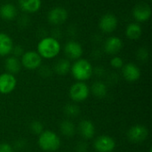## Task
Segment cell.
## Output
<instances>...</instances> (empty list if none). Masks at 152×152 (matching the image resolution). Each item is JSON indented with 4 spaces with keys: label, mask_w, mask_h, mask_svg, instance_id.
Returning <instances> with one entry per match:
<instances>
[{
    "label": "cell",
    "mask_w": 152,
    "mask_h": 152,
    "mask_svg": "<svg viewBox=\"0 0 152 152\" xmlns=\"http://www.w3.org/2000/svg\"><path fill=\"white\" fill-rule=\"evenodd\" d=\"M123 47V41L121 38L116 36H112L108 37L103 45L104 52L109 55H117Z\"/></svg>",
    "instance_id": "4fadbf2b"
},
{
    "label": "cell",
    "mask_w": 152,
    "mask_h": 152,
    "mask_svg": "<svg viewBox=\"0 0 152 152\" xmlns=\"http://www.w3.org/2000/svg\"><path fill=\"white\" fill-rule=\"evenodd\" d=\"M149 55H150L149 54V51L145 47L140 48L137 51V53H136V57L141 61H146L149 59Z\"/></svg>",
    "instance_id": "4316f807"
},
{
    "label": "cell",
    "mask_w": 152,
    "mask_h": 152,
    "mask_svg": "<svg viewBox=\"0 0 152 152\" xmlns=\"http://www.w3.org/2000/svg\"><path fill=\"white\" fill-rule=\"evenodd\" d=\"M151 7L146 3L137 4L133 10V16L137 22L148 21L151 17Z\"/></svg>",
    "instance_id": "30bf717a"
},
{
    "label": "cell",
    "mask_w": 152,
    "mask_h": 152,
    "mask_svg": "<svg viewBox=\"0 0 152 152\" xmlns=\"http://www.w3.org/2000/svg\"><path fill=\"white\" fill-rule=\"evenodd\" d=\"M77 131L84 140H91L95 135V126L90 120L84 119L79 122Z\"/></svg>",
    "instance_id": "9a60e30c"
},
{
    "label": "cell",
    "mask_w": 152,
    "mask_h": 152,
    "mask_svg": "<svg viewBox=\"0 0 152 152\" xmlns=\"http://www.w3.org/2000/svg\"><path fill=\"white\" fill-rule=\"evenodd\" d=\"M21 66L28 70H36L38 69L42 65V58L35 51H28L25 52L20 57Z\"/></svg>",
    "instance_id": "5b68a950"
},
{
    "label": "cell",
    "mask_w": 152,
    "mask_h": 152,
    "mask_svg": "<svg viewBox=\"0 0 152 152\" xmlns=\"http://www.w3.org/2000/svg\"><path fill=\"white\" fill-rule=\"evenodd\" d=\"M60 131L63 136L70 138L76 134L77 128L71 120L65 119V120L61 121V123L60 124Z\"/></svg>",
    "instance_id": "603a6c76"
},
{
    "label": "cell",
    "mask_w": 152,
    "mask_h": 152,
    "mask_svg": "<svg viewBox=\"0 0 152 152\" xmlns=\"http://www.w3.org/2000/svg\"><path fill=\"white\" fill-rule=\"evenodd\" d=\"M24 53H25L24 52V48L21 45H15V46L13 45V48L12 50V53L13 56L19 58V57H21Z\"/></svg>",
    "instance_id": "f1b7e54d"
},
{
    "label": "cell",
    "mask_w": 152,
    "mask_h": 152,
    "mask_svg": "<svg viewBox=\"0 0 152 152\" xmlns=\"http://www.w3.org/2000/svg\"><path fill=\"white\" fill-rule=\"evenodd\" d=\"M118 20L113 13H105L99 20V28L104 33H112L116 30Z\"/></svg>",
    "instance_id": "9c48e42d"
},
{
    "label": "cell",
    "mask_w": 152,
    "mask_h": 152,
    "mask_svg": "<svg viewBox=\"0 0 152 152\" xmlns=\"http://www.w3.org/2000/svg\"><path fill=\"white\" fill-rule=\"evenodd\" d=\"M110 65L113 69H122V67L124 66V61L121 57L115 55L110 60Z\"/></svg>",
    "instance_id": "484cf974"
},
{
    "label": "cell",
    "mask_w": 152,
    "mask_h": 152,
    "mask_svg": "<svg viewBox=\"0 0 152 152\" xmlns=\"http://www.w3.org/2000/svg\"><path fill=\"white\" fill-rule=\"evenodd\" d=\"M13 48L12 39L6 33L0 32V57L7 56L12 53Z\"/></svg>",
    "instance_id": "e0dca14e"
},
{
    "label": "cell",
    "mask_w": 152,
    "mask_h": 152,
    "mask_svg": "<svg viewBox=\"0 0 152 152\" xmlns=\"http://www.w3.org/2000/svg\"><path fill=\"white\" fill-rule=\"evenodd\" d=\"M90 94V87L85 82H76L69 88V97L74 102L86 101Z\"/></svg>",
    "instance_id": "277c9868"
},
{
    "label": "cell",
    "mask_w": 152,
    "mask_h": 152,
    "mask_svg": "<svg viewBox=\"0 0 152 152\" xmlns=\"http://www.w3.org/2000/svg\"><path fill=\"white\" fill-rule=\"evenodd\" d=\"M21 67L22 66H21L20 59L13 55L8 56L4 61V68H5L6 72L12 74L14 76L20 71Z\"/></svg>",
    "instance_id": "d6986e66"
},
{
    "label": "cell",
    "mask_w": 152,
    "mask_h": 152,
    "mask_svg": "<svg viewBox=\"0 0 152 152\" xmlns=\"http://www.w3.org/2000/svg\"><path fill=\"white\" fill-rule=\"evenodd\" d=\"M63 112L65 114V116L67 118H74L79 116L80 114V109L77 105L74 104V103H69L67 104L64 109H63Z\"/></svg>",
    "instance_id": "cb8c5ba5"
},
{
    "label": "cell",
    "mask_w": 152,
    "mask_h": 152,
    "mask_svg": "<svg viewBox=\"0 0 152 152\" xmlns=\"http://www.w3.org/2000/svg\"><path fill=\"white\" fill-rule=\"evenodd\" d=\"M17 86V79L14 75L4 72L0 74V94H11Z\"/></svg>",
    "instance_id": "ba28073f"
},
{
    "label": "cell",
    "mask_w": 152,
    "mask_h": 152,
    "mask_svg": "<svg viewBox=\"0 0 152 152\" xmlns=\"http://www.w3.org/2000/svg\"><path fill=\"white\" fill-rule=\"evenodd\" d=\"M20 10L26 13H35L40 10L41 0H18Z\"/></svg>",
    "instance_id": "2e32d148"
},
{
    "label": "cell",
    "mask_w": 152,
    "mask_h": 152,
    "mask_svg": "<svg viewBox=\"0 0 152 152\" xmlns=\"http://www.w3.org/2000/svg\"><path fill=\"white\" fill-rule=\"evenodd\" d=\"M90 92L96 98L102 99L108 94V86L102 81H95L90 87Z\"/></svg>",
    "instance_id": "44dd1931"
},
{
    "label": "cell",
    "mask_w": 152,
    "mask_h": 152,
    "mask_svg": "<svg viewBox=\"0 0 152 152\" xmlns=\"http://www.w3.org/2000/svg\"><path fill=\"white\" fill-rule=\"evenodd\" d=\"M29 128H30V131L34 134H37V135H39L45 130L43 124L38 120H35V121L31 122L29 125Z\"/></svg>",
    "instance_id": "d4e9b609"
},
{
    "label": "cell",
    "mask_w": 152,
    "mask_h": 152,
    "mask_svg": "<svg viewBox=\"0 0 152 152\" xmlns=\"http://www.w3.org/2000/svg\"><path fill=\"white\" fill-rule=\"evenodd\" d=\"M39 73L43 77H48L52 75L53 69L49 68L48 66H40L39 67Z\"/></svg>",
    "instance_id": "83f0119b"
},
{
    "label": "cell",
    "mask_w": 152,
    "mask_h": 152,
    "mask_svg": "<svg viewBox=\"0 0 152 152\" xmlns=\"http://www.w3.org/2000/svg\"><path fill=\"white\" fill-rule=\"evenodd\" d=\"M87 148V144L85 142H80L77 145V152H86Z\"/></svg>",
    "instance_id": "4dcf8cb0"
},
{
    "label": "cell",
    "mask_w": 152,
    "mask_h": 152,
    "mask_svg": "<svg viewBox=\"0 0 152 152\" xmlns=\"http://www.w3.org/2000/svg\"><path fill=\"white\" fill-rule=\"evenodd\" d=\"M121 69H122V75L124 78L128 82H131V83L135 82L139 80V78L141 77V69L134 63L129 62V63L124 64Z\"/></svg>",
    "instance_id": "5bb4252c"
},
{
    "label": "cell",
    "mask_w": 152,
    "mask_h": 152,
    "mask_svg": "<svg viewBox=\"0 0 152 152\" xmlns=\"http://www.w3.org/2000/svg\"><path fill=\"white\" fill-rule=\"evenodd\" d=\"M0 152H14L13 148L7 142L0 143Z\"/></svg>",
    "instance_id": "f546056e"
},
{
    "label": "cell",
    "mask_w": 152,
    "mask_h": 152,
    "mask_svg": "<svg viewBox=\"0 0 152 152\" xmlns=\"http://www.w3.org/2000/svg\"><path fill=\"white\" fill-rule=\"evenodd\" d=\"M17 8L14 4L6 3L0 5V17L4 20H12L17 16Z\"/></svg>",
    "instance_id": "ac0fdd59"
},
{
    "label": "cell",
    "mask_w": 152,
    "mask_h": 152,
    "mask_svg": "<svg viewBox=\"0 0 152 152\" xmlns=\"http://www.w3.org/2000/svg\"><path fill=\"white\" fill-rule=\"evenodd\" d=\"M61 50V44L54 37H45L37 46V52L42 59L51 60L57 57Z\"/></svg>",
    "instance_id": "6da1fadb"
},
{
    "label": "cell",
    "mask_w": 152,
    "mask_h": 152,
    "mask_svg": "<svg viewBox=\"0 0 152 152\" xmlns=\"http://www.w3.org/2000/svg\"><path fill=\"white\" fill-rule=\"evenodd\" d=\"M72 77L79 82H85L91 78L94 74V68L90 61L86 59L76 60L70 66Z\"/></svg>",
    "instance_id": "7a4b0ae2"
},
{
    "label": "cell",
    "mask_w": 152,
    "mask_h": 152,
    "mask_svg": "<svg viewBox=\"0 0 152 152\" xmlns=\"http://www.w3.org/2000/svg\"><path fill=\"white\" fill-rule=\"evenodd\" d=\"M142 29L138 22H132L126 28V36L130 40H137L141 37Z\"/></svg>",
    "instance_id": "ffe728a7"
},
{
    "label": "cell",
    "mask_w": 152,
    "mask_h": 152,
    "mask_svg": "<svg viewBox=\"0 0 152 152\" xmlns=\"http://www.w3.org/2000/svg\"><path fill=\"white\" fill-rule=\"evenodd\" d=\"M63 51L68 60H78L83 54V47L78 42L74 40L67 42L63 47Z\"/></svg>",
    "instance_id": "7c38bea8"
},
{
    "label": "cell",
    "mask_w": 152,
    "mask_h": 152,
    "mask_svg": "<svg viewBox=\"0 0 152 152\" xmlns=\"http://www.w3.org/2000/svg\"><path fill=\"white\" fill-rule=\"evenodd\" d=\"M47 19L49 23L52 25H61L68 19V12L63 7H54L49 11Z\"/></svg>",
    "instance_id": "8fae6325"
},
{
    "label": "cell",
    "mask_w": 152,
    "mask_h": 152,
    "mask_svg": "<svg viewBox=\"0 0 152 152\" xmlns=\"http://www.w3.org/2000/svg\"><path fill=\"white\" fill-rule=\"evenodd\" d=\"M25 145H26V142H25V141H22V140H19L15 142V147H16V149H19V150L23 149L25 147Z\"/></svg>",
    "instance_id": "1f68e13d"
},
{
    "label": "cell",
    "mask_w": 152,
    "mask_h": 152,
    "mask_svg": "<svg viewBox=\"0 0 152 152\" xmlns=\"http://www.w3.org/2000/svg\"><path fill=\"white\" fill-rule=\"evenodd\" d=\"M70 66H71V63H70L69 60H68V59H60L55 62L53 70L57 75L65 76L69 72H70Z\"/></svg>",
    "instance_id": "7402d4cb"
},
{
    "label": "cell",
    "mask_w": 152,
    "mask_h": 152,
    "mask_svg": "<svg viewBox=\"0 0 152 152\" xmlns=\"http://www.w3.org/2000/svg\"><path fill=\"white\" fill-rule=\"evenodd\" d=\"M37 143L44 151L53 152L60 149L61 139L54 132L44 130L38 136Z\"/></svg>",
    "instance_id": "3957f363"
},
{
    "label": "cell",
    "mask_w": 152,
    "mask_h": 152,
    "mask_svg": "<svg viewBox=\"0 0 152 152\" xmlns=\"http://www.w3.org/2000/svg\"><path fill=\"white\" fill-rule=\"evenodd\" d=\"M94 148L97 152H112L116 148V142L109 135H101L94 140Z\"/></svg>",
    "instance_id": "52a82bcc"
},
{
    "label": "cell",
    "mask_w": 152,
    "mask_h": 152,
    "mask_svg": "<svg viewBox=\"0 0 152 152\" xmlns=\"http://www.w3.org/2000/svg\"><path fill=\"white\" fill-rule=\"evenodd\" d=\"M149 136V130L142 125H135L127 132V138L130 142L140 143L144 142Z\"/></svg>",
    "instance_id": "8992f818"
}]
</instances>
